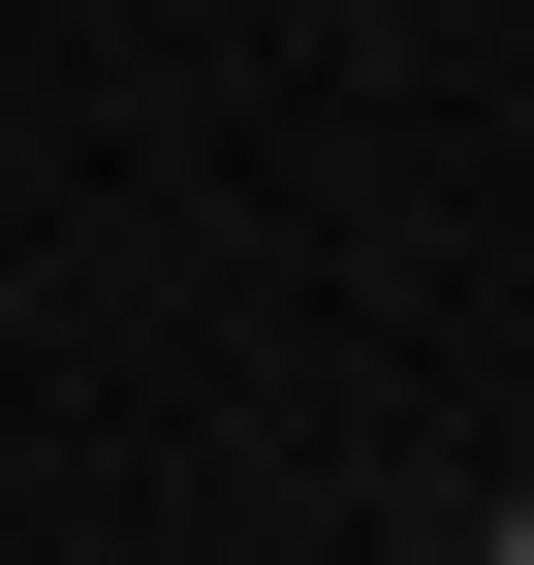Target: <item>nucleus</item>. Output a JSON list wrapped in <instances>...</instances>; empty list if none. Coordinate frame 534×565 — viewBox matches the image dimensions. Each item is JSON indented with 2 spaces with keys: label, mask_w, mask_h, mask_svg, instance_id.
<instances>
[{
  "label": "nucleus",
  "mask_w": 534,
  "mask_h": 565,
  "mask_svg": "<svg viewBox=\"0 0 534 565\" xmlns=\"http://www.w3.org/2000/svg\"><path fill=\"white\" fill-rule=\"evenodd\" d=\"M472 565H534V503H503V534H472Z\"/></svg>",
  "instance_id": "nucleus-1"
}]
</instances>
